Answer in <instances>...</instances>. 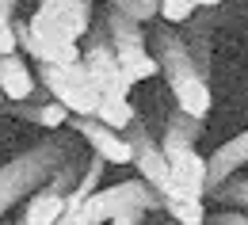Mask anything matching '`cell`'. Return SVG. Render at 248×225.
Wrapping results in <instances>:
<instances>
[{"label":"cell","instance_id":"cell-5","mask_svg":"<svg viewBox=\"0 0 248 225\" xmlns=\"http://www.w3.org/2000/svg\"><path fill=\"white\" fill-rule=\"evenodd\" d=\"M38 84L58 99L69 115H95V107H99V88H95L84 61L38 65Z\"/></svg>","mask_w":248,"mask_h":225},{"label":"cell","instance_id":"cell-9","mask_svg":"<svg viewBox=\"0 0 248 225\" xmlns=\"http://www.w3.org/2000/svg\"><path fill=\"white\" fill-rule=\"evenodd\" d=\"M69 130H73L92 153H99L107 164H134L130 137H126L123 130L107 126L103 119H95V115H73V119H69Z\"/></svg>","mask_w":248,"mask_h":225},{"label":"cell","instance_id":"cell-12","mask_svg":"<svg viewBox=\"0 0 248 225\" xmlns=\"http://www.w3.org/2000/svg\"><path fill=\"white\" fill-rule=\"evenodd\" d=\"M38 88V69H31V58L19 50L0 54V92L4 99H31Z\"/></svg>","mask_w":248,"mask_h":225},{"label":"cell","instance_id":"cell-18","mask_svg":"<svg viewBox=\"0 0 248 225\" xmlns=\"http://www.w3.org/2000/svg\"><path fill=\"white\" fill-rule=\"evenodd\" d=\"M195 12H199V0H160V19L172 23V27L187 23Z\"/></svg>","mask_w":248,"mask_h":225},{"label":"cell","instance_id":"cell-15","mask_svg":"<svg viewBox=\"0 0 248 225\" xmlns=\"http://www.w3.org/2000/svg\"><path fill=\"white\" fill-rule=\"evenodd\" d=\"M164 214L172 222H184V225H202L210 218L206 206H202V198H195V195H168L164 198Z\"/></svg>","mask_w":248,"mask_h":225},{"label":"cell","instance_id":"cell-2","mask_svg":"<svg viewBox=\"0 0 248 225\" xmlns=\"http://www.w3.org/2000/svg\"><path fill=\"white\" fill-rule=\"evenodd\" d=\"M73 157H80L77 153V137L69 134V126L54 130L50 137H42L38 145L31 149H23L16 161H8L0 168V218L12 210V206H19L23 198H31L62 164H69Z\"/></svg>","mask_w":248,"mask_h":225},{"label":"cell","instance_id":"cell-16","mask_svg":"<svg viewBox=\"0 0 248 225\" xmlns=\"http://www.w3.org/2000/svg\"><path fill=\"white\" fill-rule=\"evenodd\" d=\"M16 8H19V0H0V54L19 50V38H16Z\"/></svg>","mask_w":248,"mask_h":225},{"label":"cell","instance_id":"cell-14","mask_svg":"<svg viewBox=\"0 0 248 225\" xmlns=\"http://www.w3.org/2000/svg\"><path fill=\"white\" fill-rule=\"evenodd\" d=\"M95 119H103L107 126L123 130L138 119V111H134V103H130V92H99V107H95Z\"/></svg>","mask_w":248,"mask_h":225},{"label":"cell","instance_id":"cell-22","mask_svg":"<svg viewBox=\"0 0 248 225\" xmlns=\"http://www.w3.org/2000/svg\"><path fill=\"white\" fill-rule=\"evenodd\" d=\"M0 111H4V92H0Z\"/></svg>","mask_w":248,"mask_h":225},{"label":"cell","instance_id":"cell-17","mask_svg":"<svg viewBox=\"0 0 248 225\" xmlns=\"http://www.w3.org/2000/svg\"><path fill=\"white\" fill-rule=\"evenodd\" d=\"M107 8H119L126 15H134L138 23H153L160 15V0H107Z\"/></svg>","mask_w":248,"mask_h":225},{"label":"cell","instance_id":"cell-8","mask_svg":"<svg viewBox=\"0 0 248 225\" xmlns=\"http://www.w3.org/2000/svg\"><path fill=\"white\" fill-rule=\"evenodd\" d=\"M126 137H130V145H134V168H138V176L149 180L160 195H172L176 183H172V168H168V157H164L160 137H153L138 119L126 126Z\"/></svg>","mask_w":248,"mask_h":225},{"label":"cell","instance_id":"cell-21","mask_svg":"<svg viewBox=\"0 0 248 225\" xmlns=\"http://www.w3.org/2000/svg\"><path fill=\"white\" fill-rule=\"evenodd\" d=\"M225 0H199V8H221Z\"/></svg>","mask_w":248,"mask_h":225},{"label":"cell","instance_id":"cell-11","mask_svg":"<svg viewBox=\"0 0 248 225\" xmlns=\"http://www.w3.org/2000/svg\"><path fill=\"white\" fill-rule=\"evenodd\" d=\"M65 206H69V191H65L58 180H46L38 191L27 198L23 206V225H54L65 218Z\"/></svg>","mask_w":248,"mask_h":225},{"label":"cell","instance_id":"cell-7","mask_svg":"<svg viewBox=\"0 0 248 225\" xmlns=\"http://www.w3.org/2000/svg\"><path fill=\"white\" fill-rule=\"evenodd\" d=\"M88 34H92V42L80 50V61L88 65L95 88H99V92H130L134 80L123 73L119 54H115V46H111V38H107V27H103V23H92Z\"/></svg>","mask_w":248,"mask_h":225},{"label":"cell","instance_id":"cell-6","mask_svg":"<svg viewBox=\"0 0 248 225\" xmlns=\"http://www.w3.org/2000/svg\"><path fill=\"white\" fill-rule=\"evenodd\" d=\"M99 195L107 202V222H115V225H138L149 214H164V195L141 176L126 180V183H115V187H107Z\"/></svg>","mask_w":248,"mask_h":225},{"label":"cell","instance_id":"cell-19","mask_svg":"<svg viewBox=\"0 0 248 225\" xmlns=\"http://www.w3.org/2000/svg\"><path fill=\"white\" fill-rule=\"evenodd\" d=\"M217 202H229V206H241V210H248V180H225L221 187H214Z\"/></svg>","mask_w":248,"mask_h":225},{"label":"cell","instance_id":"cell-1","mask_svg":"<svg viewBox=\"0 0 248 225\" xmlns=\"http://www.w3.org/2000/svg\"><path fill=\"white\" fill-rule=\"evenodd\" d=\"M95 0H38L31 19H16L19 50L34 65L80 61V38L92 31Z\"/></svg>","mask_w":248,"mask_h":225},{"label":"cell","instance_id":"cell-3","mask_svg":"<svg viewBox=\"0 0 248 225\" xmlns=\"http://www.w3.org/2000/svg\"><path fill=\"white\" fill-rule=\"evenodd\" d=\"M149 50L160 61V73H164V80H168V88L176 96V107L187 111V115H195V119H206L214 96H210L202 65L195 61V54L187 50V38L172 31V23H164V27H156L149 34Z\"/></svg>","mask_w":248,"mask_h":225},{"label":"cell","instance_id":"cell-10","mask_svg":"<svg viewBox=\"0 0 248 225\" xmlns=\"http://www.w3.org/2000/svg\"><path fill=\"white\" fill-rule=\"evenodd\" d=\"M245 164H248V130H241L237 137H229L225 145H217L206 157V183H210V191L221 187L225 180H233Z\"/></svg>","mask_w":248,"mask_h":225},{"label":"cell","instance_id":"cell-4","mask_svg":"<svg viewBox=\"0 0 248 225\" xmlns=\"http://www.w3.org/2000/svg\"><path fill=\"white\" fill-rule=\"evenodd\" d=\"M199 137H202V119L187 115V111H172L168 122L160 130V145H164V157L172 168V195H195V198H206L210 183H206V157L199 153ZM168 198V195H164Z\"/></svg>","mask_w":248,"mask_h":225},{"label":"cell","instance_id":"cell-20","mask_svg":"<svg viewBox=\"0 0 248 225\" xmlns=\"http://www.w3.org/2000/svg\"><path fill=\"white\" fill-rule=\"evenodd\" d=\"M206 222H221V225H248V210H217L214 218H206Z\"/></svg>","mask_w":248,"mask_h":225},{"label":"cell","instance_id":"cell-13","mask_svg":"<svg viewBox=\"0 0 248 225\" xmlns=\"http://www.w3.org/2000/svg\"><path fill=\"white\" fill-rule=\"evenodd\" d=\"M4 111L19 115V119H27V122H38V126H46V130H62V126H69V119H73L54 96L42 99V103H31V99H4Z\"/></svg>","mask_w":248,"mask_h":225}]
</instances>
